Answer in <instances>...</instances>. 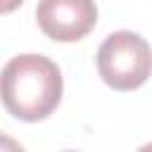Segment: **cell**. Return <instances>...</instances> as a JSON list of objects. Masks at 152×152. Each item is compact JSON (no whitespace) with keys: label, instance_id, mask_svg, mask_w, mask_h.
<instances>
[{"label":"cell","instance_id":"obj_1","mask_svg":"<svg viewBox=\"0 0 152 152\" xmlns=\"http://www.w3.org/2000/svg\"><path fill=\"white\" fill-rule=\"evenodd\" d=\"M2 104L21 121L50 116L62 100L59 66L43 55H17L2 66Z\"/></svg>","mask_w":152,"mask_h":152},{"label":"cell","instance_id":"obj_4","mask_svg":"<svg viewBox=\"0 0 152 152\" xmlns=\"http://www.w3.org/2000/svg\"><path fill=\"white\" fill-rule=\"evenodd\" d=\"M21 2H24V0H0V10H2V14H7V12H12V10H17Z\"/></svg>","mask_w":152,"mask_h":152},{"label":"cell","instance_id":"obj_3","mask_svg":"<svg viewBox=\"0 0 152 152\" xmlns=\"http://www.w3.org/2000/svg\"><path fill=\"white\" fill-rule=\"evenodd\" d=\"M40 31L59 43H74L88 36L97 21L95 0H40L36 7Z\"/></svg>","mask_w":152,"mask_h":152},{"label":"cell","instance_id":"obj_2","mask_svg":"<svg viewBox=\"0 0 152 152\" xmlns=\"http://www.w3.org/2000/svg\"><path fill=\"white\" fill-rule=\"evenodd\" d=\"M97 71L114 90H135L152 74V48L133 31H114L97 50Z\"/></svg>","mask_w":152,"mask_h":152}]
</instances>
